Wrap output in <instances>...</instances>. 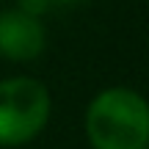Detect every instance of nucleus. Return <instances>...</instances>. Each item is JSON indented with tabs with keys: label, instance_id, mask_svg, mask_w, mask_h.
Returning a JSON list of instances; mask_svg holds the SVG:
<instances>
[{
	"label": "nucleus",
	"instance_id": "6",
	"mask_svg": "<svg viewBox=\"0 0 149 149\" xmlns=\"http://www.w3.org/2000/svg\"><path fill=\"white\" fill-rule=\"evenodd\" d=\"M146 149H149V144H146Z\"/></svg>",
	"mask_w": 149,
	"mask_h": 149
},
{
	"label": "nucleus",
	"instance_id": "1",
	"mask_svg": "<svg viewBox=\"0 0 149 149\" xmlns=\"http://www.w3.org/2000/svg\"><path fill=\"white\" fill-rule=\"evenodd\" d=\"M86 135L94 149H146L149 102L133 88L113 86L88 102Z\"/></svg>",
	"mask_w": 149,
	"mask_h": 149
},
{
	"label": "nucleus",
	"instance_id": "5",
	"mask_svg": "<svg viewBox=\"0 0 149 149\" xmlns=\"http://www.w3.org/2000/svg\"><path fill=\"white\" fill-rule=\"evenodd\" d=\"M55 3H64V6H74V3H88V0H55Z\"/></svg>",
	"mask_w": 149,
	"mask_h": 149
},
{
	"label": "nucleus",
	"instance_id": "3",
	"mask_svg": "<svg viewBox=\"0 0 149 149\" xmlns=\"http://www.w3.org/2000/svg\"><path fill=\"white\" fill-rule=\"evenodd\" d=\"M47 47V31L39 17L11 8L0 14V55L17 64L33 61Z\"/></svg>",
	"mask_w": 149,
	"mask_h": 149
},
{
	"label": "nucleus",
	"instance_id": "2",
	"mask_svg": "<svg viewBox=\"0 0 149 149\" xmlns=\"http://www.w3.org/2000/svg\"><path fill=\"white\" fill-rule=\"evenodd\" d=\"M50 91L33 77L0 80V146H25L50 122Z\"/></svg>",
	"mask_w": 149,
	"mask_h": 149
},
{
	"label": "nucleus",
	"instance_id": "4",
	"mask_svg": "<svg viewBox=\"0 0 149 149\" xmlns=\"http://www.w3.org/2000/svg\"><path fill=\"white\" fill-rule=\"evenodd\" d=\"M47 6H50V0H19L17 8H22L25 14H31V17H42L44 11H47Z\"/></svg>",
	"mask_w": 149,
	"mask_h": 149
}]
</instances>
